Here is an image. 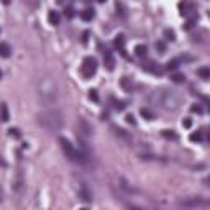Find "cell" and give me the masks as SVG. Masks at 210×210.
Masks as SVG:
<instances>
[{
    "label": "cell",
    "mask_w": 210,
    "mask_h": 210,
    "mask_svg": "<svg viewBox=\"0 0 210 210\" xmlns=\"http://www.w3.org/2000/svg\"><path fill=\"white\" fill-rule=\"evenodd\" d=\"M0 120H2V121H8L10 120V113H8L7 103H0Z\"/></svg>",
    "instance_id": "15"
},
{
    "label": "cell",
    "mask_w": 210,
    "mask_h": 210,
    "mask_svg": "<svg viewBox=\"0 0 210 210\" xmlns=\"http://www.w3.org/2000/svg\"><path fill=\"white\" fill-rule=\"evenodd\" d=\"M161 135L164 136L166 139H177V135H176V131H174V130H162Z\"/></svg>",
    "instance_id": "24"
},
{
    "label": "cell",
    "mask_w": 210,
    "mask_h": 210,
    "mask_svg": "<svg viewBox=\"0 0 210 210\" xmlns=\"http://www.w3.org/2000/svg\"><path fill=\"white\" fill-rule=\"evenodd\" d=\"M23 187H25V177H23V171L18 169L13 176V180H11V189L15 192H21Z\"/></svg>",
    "instance_id": "8"
},
{
    "label": "cell",
    "mask_w": 210,
    "mask_h": 210,
    "mask_svg": "<svg viewBox=\"0 0 210 210\" xmlns=\"http://www.w3.org/2000/svg\"><path fill=\"white\" fill-rule=\"evenodd\" d=\"M113 108L116 112H123L126 108V102L125 100H113Z\"/></svg>",
    "instance_id": "23"
},
{
    "label": "cell",
    "mask_w": 210,
    "mask_h": 210,
    "mask_svg": "<svg viewBox=\"0 0 210 210\" xmlns=\"http://www.w3.org/2000/svg\"><path fill=\"white\" fill-rule=\"evenodd\" d=\"M190 112H192V113L202 115V113H203V108L200 107V103H192V105H190Z\"/></svg>",
    "instance_id": "29"
},
{
    "label": "cell",
    "mask_w": 210,
    "mask_h": 210,
    "mask_svg": "<svg viewBox=\"0 0 210 210\" xmlns=\"http://www.w3.org/2000/svg\"><path fill=\"white\" fill-rule=\"evenodd\" d=\"M103 62H105V66H107L108 71H113L115 59H113V56H112V52H110V51H105L103 52Z\"/></svg>",
    "instance_id": "12"
},
{
    "label": "cell",
    "mask_w": 210,
    "mask_h": 210,
    "mask_svg": "<svg viewBox=\"0 0 210 210\" xmlns=\"http://www.w3.org/2000/svg\"><path fill=\"white\" fill-rule=\"evenodd\" d=\"M36 92H38L39 102L43 105H46V107L54 105L57 97H59V87H57L54 77H51V75H44V77L38 79Z\"/></svg>",
    "instance_id": "2"
},
{
    "label": "cell",
    "mask_w": 210,
    "mask_h": 210,
    "mask_svg": "<svg viewBox=\"0 0 210 210\" xmlns=\"http://www.w3.org/2000/svg\"><path fill=\"white\" fill-rule=\"evenodd\" d=\"M79 197H80V200L82 202H92V199H94V197H92V190L89 189V185L87 184H82L80 185V189H79Z\"/></svg>",
    "instance_id": "10"
},
{
    "label": "cell",
    "mask_w": 210,
    "mask_h": 210,
    "mask_svg": "<svg viewBox=\"0 0 210 210\" xmlns=\"http://www.w3.org/2000/svg\"><path fill=\"white\" fill-rule=\"evenodd\" d=\"M48 20H49V23H52V25H57V23H59V20H61V16H59V13H57V11L51 10L49 15H48Z\"/></svg>",
    "instance_id": "21"
},
{
    "label": "cell",
    "mask_w": 210,
    "mask_h": 210,
    "mask_svg": "<svg viewBox=\"0 0 210 210\" xmlns=\"http://www.w3.org/2000/svg\"><path fill=\"white\" fill-rule=\"evenodd\" d=\"M151 103H154L156 107H159L167 112H176L182 103V98L176 90L171 89H156L153 94L149 95Z\"/></svg>",
    "instance_id": "1"
},
{
    "label": "cell",
    "mask_w": 210,
    "mask_h": 210,
    "mask_svg": "<svg viewBox=\"0 0 210 210\" xmlns=\"http://www.w3.org/2000/svg\"><path fill=\"white\" fill-rule=\"evenodd\" d=\"M82 38H84V39H82V43L85 44V43H87V38H89V33H87V31H85V33H84V36H82Z\"/></svg>",
    "instance_id": "38"
},
{
    "label": "cell",
    "mask_w": 210,
    "mask_h": 210,
    "mask_svg": "<svg viewBox=\"0 0 210 210\" xmlns=\"http://www.w3.org/2000/svg\"><path fill=\"white\" fill-rule=\"evenodd\" d=\"M171 79L174 80V82H184V80H185V75H184V74L176 72V74H172V75H171Z\"/></svg>",
    "instance_id": "32"
},
{
    "label": "cell",
    "mask_w": 210,
    "mask_h": 210,
    "mask_svg": "<svg viewBox=\"0 0 210 210\" xmlns=\"http://www.w3.org/2000/svg\"><path fill=\"white\" fill-rule=\"evenodd\" d=\"M179 62H180V59H171V61H167L166 66H164V71H176V69L179 67Z\"/></svg>",
    "instance_id": "19"
},
{
    "label": "cell",
    "mask_w": 210,
    "mask_h": 210,
    "mask_svg": "<svg viewBox=\"0 0 210 210\" xmlns=\"http://www.w3.org/2000/svg\"><path fill=\"white\" fill-rule=\"evenodd\" d=\"M11 48L7 43H0V57H10Z\"/></svg>",
    "instance_id": "17"
},
{
    "label": "cell",
    "mask_w": 210,
    "mask_h": 210,
    "mask_svg": "<svg viewBox=\"0 0 210 210\" xmlns=\"http://www.w3.org/2000/svg\"><path fill=\"white\" fill-rule=\"evenodd\" d=\"M202 138H203V131L202 130L190 133V141H202Z\"/></svg>",
    "instance_id": "25"
},
{
    "label": "cell",
    "mask_w": 210,
    "mask_h": 210,
    "mask_svg": "<svg viewBox=\"0 0 210 210\" xmlns=\"http://www.w3.org/2000/svg\"><path fill=\"white\" fill-rule=\"evenodd\" d=\"M59 144H61V149L64 151L66 158L71 162H75V164H87V162H89L90 156H87L80 149H77L67 138H59Z\"/></svg>",
    "instance_id": "4"
},
{
    "label": "cell",
    "mask_w": 210,
    "mask_h": 210,
    "mask_svg": "<svg viewBox=\"0 0 210 210\" xmlns=\"http://www.w3.org/2000/svg\"><path fill=\"white\" fill-rule=\"evenodd\" d=\"M164 38L167 41H174V39H176V33L172 30H164Z\"/></svg>",
    "instance_id": "31"
},
{
    "label": "cell",
    "mask_w": 210,
    "mask_h": 210,
    "mask_svg": "<svg viewBox=\"0 0 210 210\" xmlns=\"http://www.w3.org/2000/svg\"><path fill=\"white\" fill-rule=\"evenodd\" d=\"M64 15H66V18H74V10L71 7H66L64 8Z\"/></svg>",
    "instance_id": "33"
},
{
    "label": "cell",
    "mask_w": 210,
    "mask_h": 210,
    "mask_svg": "<svg viewBox=\"0 0 210 210\" xmlns=\"http://www.w3.org/2000/svg\"><path fill=\"white\" fill-rule=\"evenodd\" d=\"M75 131H77V136L80 139H87L92 136V133H94V128L89 121L85 120H79L77 123H75Z\"/></svg>",
    "instance_id": "6"
},
{
    "label": "cell",
    "mask_w": 210,
    "mask_h": 210,
    "mask_svg": "<svg viewBox=\"0 0 210 210\" xmlns=\"http://www.w3.org/2000/svg\"><path fill=\"white\" fill-rule=\"evenodd\" d=\"M207 205V202H203L199 197H192V199L179 200V207H187V208H195V207H203Z\"/></svg>",
    "instance_id": "9"
},
{
    "label": "cell",
    "mask_w": 210,
    "mask_h": 210,
    "mask_svg": "<svg viewBox=\"0 0 210 210\" xmlns=\"http://www.w3.org/2000/svg\"><path fill=\"white\" fill-rule=\"evenodd\" d=\"M143 69L144 71H148V72H153V74H161L164 69H159L158 67V64H154V62H148V64H143Z\"/></svg>",
    "instance_id": "13"
},
{
    "label": "cell",
    "mask_w": 210,
    "mask_h": 210,
    "mask_svg": "<svg viewBox=\"0 0 210 210\" xmlns=\"http://www.w3.org/2000/svg\"><path fill=\"white\" fill-rule=\"evenodd\" d=\"M94 16H95L94 8H85V10L80 11V18H82L84 21H90V20H94Z\"/></svg>",
    "instance_id": "14"
},
{
    "label": "cell",
    "mask_w": 210,
    "mask_h": 210,
    "mask_svg": "<svg viewBox=\"0 0 210 210\" xmlns=\"http://www.w3.org/2000/svg\"><path fill=\"white\" fill-rule=\"evenodd\" d=\"M154 48H156V51L159 52V54H164V52H166V44L162 43V41H156L154 43Z\"/></svg>",
    "instance_id": "28"
},
{
    "label": "cell",
    "mask_w": 210,
    "mask_h": 210,
    "mask_svg": "<svg viewBox=\"0 0 210 210\" xmlns=\"http://www.w3.org/2000/svg\"><path fill=\"white\" fill-rule=\"evenodd\" d=\"M139 113H141V116L144 120H154V113L151 112L149 108H141V110H139Z\"/></svg>",
    "instance_id": "22"
},
{
    "label": "cell",
    "mask_w": 210,
    "mask_h": 210,
    "mask_svg": "<svg viewBox=\"0 0 210 210\" xmlns=\"http://www.w3.org/2000/svg\"><path fill=\"white\" fill-rule=\"evenodd\" d=\"M120 84H121V87H123L125 90H128V92H131V89H133V80L130 79V77H121V80H120Z\"/></svg>",
    "instance_id": "18"
},
{
    "label": "cell",
    "mask_w": 210,
    "mask_h": 210,
    "mask_svg": "<svg viewBox=\"0 0 210 210\" xmlns=\"http://www.w3.org/2000/svg\"><path fill=\"white\" fill-rule=\"evenodd\" d=\"M125 120H126V123H130V125H136V120H135V116H133V115H126Z\"/></svg>",
    "instance_id": "35"
},
{
    "label": "cell",
    "mask_w": 210,
    "mask_h": 210,
    "mask_svg": "<svg viewBox=\"0 0 210 210\" xmlns=\"http://www.w3.org/2000/svg\"><path fill=\"white\" fill-rule=\"evenodd\" d=\"M0 79H2V71H0Z\"/></svg>",
    "instance_id": "40"
},
{
    "label": "cell",
    "mask_w": 210,
    "mask_h": 210,
    "mask_svg": "<svg viewBox=\"0 0 210 210\" xmlns=\"http://www.w3.org/2000/svg\"><path fill=\"white\" fill-rule=\"evenodd\" d=\"M194 21H195V18H190L187 23H185V25L182 26L184 28V30H190V28H192V25H194Z\"/></svg>",
    "instance_id": "36"
},
{
    "label": "cell",
    "mask_w": 210,
    "mask_h": 210,
    "mask_svg": "<svg viewBox=\"0 0 210 210\" xmlns=\"http://www.w3.org/2000/svg\"><path fill=\"white\" fill-rule=\"evenodd\" d=\"M146 52H148V48L144 44H136L135 46V54L138 57H144V56H146Z\"/></svg>",
    "instance_id": "20"
},
{
    "label": "cell",
    "mask_w": 210,
    "mask_h": 210,
    "mask_svg": "<svg viewBox=\"0 0 210 210\" xmlns=\"http://www.w3.org/2000/svg\"><path fill=\"white\" fill-rule=\"evenodd\" d=\"M113 46L116 49H123V46H125V34H116L115 39H113Z\"/></svg>",
    "instance_id": "16"
},
{
    "label": "cell",
    "mask_w": 210,
    "mask_h": 210,
    "mask_svg": "<svg viewBox=\"0 0 210 210\" xmlns=\"http://www.w3.org/2000/svg\"><path fill=\"white\" fill-rule=\"evenodd\" d=\"M112 131L116 138L123 139V141H131V135L128 131H125L123 128H118V126H112Z\"/></svg>",
    "instance_id": "11"
},
{
    "label": "cell",
    "mask_w": 210,
    "mask_h": 210,
    "mask_svg": "<svg viewBox=\"0 0 210 210\" xmlns=\"http://www.w3.org/2000/svg\"><path fill=\"white\" fill-rule=\"evenodd\" d=\"M116 13H118L121 18H125V16H126V8L123 7V3H121V2H116Z\"/></svg>",
    "instance_id": "26"
},
{
    "label": "cell",
    "mask_w": 210,
    "mask_h": 210,
    "mask_svg": "<svg viewBox=\"0 0 210 210\" xmlns=\"http://www.w3.org/2000/svg\"><path fill=\"white\" fill-rule=\"evenodd\" d=\"M97 2H100V3H103V2H105V0H97Z\"/></svg>",
    "instance_id": "39"
},
{
    "label": "cell",
    "mask_w": 210,
    "mask_h": 210,
    "mask_svg": "<svg viewBox=\"0 0 210 210\" xmlns=\"http://www.w3.org/2000/svg\"><path fill=\"white\" fill-rule=\"evenodd\" d=\"M89 98L90 100H94V102H98V94H97V90H89Z\"/></svg>",
    "instance_id": "34"
},
{
    "label": "cell",
    "mask_w": 210,
    "mask_h": 210,
    "mask_svg": "<svg viewBox=\"0 0 210 210\" xmlns=\"http://www.w3.org/2000/svg\"><path fill=\"white\" fill-rule=\"evenodd\" d=\"M38 125L48 131H59L64 125V116L56 108H46L36 115Z\"/></svg>",
    "instance_id": "3"
},
{
    "label": "cell",
    "mask_w": 210,
    "mask_h": 210,
    "mask_svg": "<svg viewBox=\"0 0 210 210\" xmlns=\"http://www.w3.org/2000/svg\"><path fill=\"white\" fill-rule=\"evenodd\" d=\"M182 126H184V128H190V126H192V120H190V118H184V120H182Z\"/></svg>",
    "instance_id": "37"
},
{
    "label": "cell",
    "mask_w": 210,
    "mask_h": 210,
    "mask_svg": "<svg viewBox=\"0 0 210 210\" xmlns=\"http://www.w3.org/2000/svg\"><path fill=\"white\" fill-rule=\"evenodd\" d=\"M197 74H199L202 79H208L210 77V69L208 67H200L199 71H197Z\"/></svg>",
    "instance_id": "27"
},
{
    "label": "cell",
    "mask_w": 210,
    "mask_h": 210,
    "mask_svg": "<svg viewBox=\"0 0 210 210\" xmlns=\"http://www.w3.org/2000/svg\"><path fill=\"white\" fill-rule=\"evenodd\" d=\"M80 72H82V75L85 79H90L97 72V59L95 57H92V56L84 57L82 66H80Z\"/></svg>",
    "instance_id": "5"
},
{
    "label": "cell",
    "mask_w": 210,
    "mask_h": 210,
    "mask_svg": "<svg viewBox=\"0 0 210 210\" xmlns=\"http://www.w3.org/2000/svg\"><path fill=\"white\" fill-rule=\"evenodd\" d=\"M179 11L182 16H192V13L195 11V3L192 2V0H182V2L179 3Z\"/></svg>",
    "instance_id": "7"
},
{
    "label": "cell",
    "mask_w": 210,
    "mask_h": 210,
    "mask_svg": "<svg viewBox=\"0 0 210 210\" xmlns=\"http://www.w3.org/2000/svg\"><path fill=\"white\" fill-rule=\"evenodd\" d=\"M8 135H10L11 138H16V139L21 138V133H20L18 128H10V130H8Z\"/></svg>",
    "instance_id": "30"
}]
</instances>
